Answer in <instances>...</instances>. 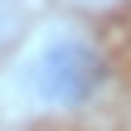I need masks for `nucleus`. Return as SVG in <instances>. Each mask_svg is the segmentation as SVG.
<instances>
[{"instance_id":"f257e3e1","label":"nucleus","mask_w":131,"mask_h":131,"mask_svg":"<svg viewBox=\"0 0 131 131\" xmlns=\"http://www.w3.org/2000/svg\"><path fill=\"white\" fill-rule=\"evenodd\" d=\"M107 73H112V63H107L102 44L73 19H53V24L34 29L19 44V53L10 58L5 102L29 117H73L102 97Z\"/></svg>"},{"instance_id":"f03ea898","label":"nucleus","mask_w":131,"mask_h":131,"mask_svg":"<svg viewBox=\"0 0 131 131\" xmlns=\"http://www.w3.org/2000/svg\"><path fill=\"white\" fill-rule=\"evenodd\" d=\"M24 34V5L19 0H0V53Z\"/></svg>"},{"instance_id":"7ed1b4c3","label":"nucleus","mask_w":131,"mask_h":131,"mask_svg":"<svg viewBox=\"0 0 131 131\" xmlns=\"http://www.w3.org/2000/svg\"><path fill=\"white\" fill-rule=\"evenodd\" d=\"M73 5H83V10H112V5H122V0H73Z\"/></svg>"}]
</instances>
